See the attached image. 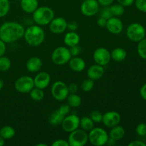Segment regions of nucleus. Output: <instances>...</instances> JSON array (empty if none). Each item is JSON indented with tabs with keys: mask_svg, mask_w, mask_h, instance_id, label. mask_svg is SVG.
Wrapping results in <instances>:
<instances>
[{
	"mask_svg": "<svg viewBox=\"0 0 146 146\" xmlns=\"http://www.w3.org/2000/svg\"><path fill=\"white\" fill-rule=\"evenodd\" d=\"M36 146H47V144H46V143H38V144H36Z\"/></svg>",
	"mask_w": 146,
	"mask_h": 146,
	"instance_id": "obj_51",
	"label": "nucleus"
},
{
	"mask_svg": "<svg viewBox=\"0 0 146 146\" xmlns=\"http://www.w3.org/2000/svg\"><path fill=\"white\" fill-rule=\"evenodd\" d=\"M25 28L16 21H6L0 26V39L6 44H11L24 37Z\"/></svg>",
	"mask_w": 146,
	"mask_h": 146,
	"instance_id": "obj_1",
	"label": "nucleus"
},
{
	"mask_svg": "<svg viewBox=\"0 0 146 146\" xmlns=\"http://www.w3.org/2000/svg\"><path fill=\"white\" fill-rule=\"evenodd\" d=\"M32 19L36 24L38 26L48 25L55 17L54 11L51 7L46 6L38 7L32 13Z\"/></svg>",
	"mask_w": 146,
	"mask_h": 146,
	"instance_id": "obj_3",
	"label": "nucleus"
},
{
	"mask_svg": "<svg viewBox=\"0 0 146 146\" xmlns=\"http://www.w3.org/2000/svg\"><path fill=\"white\" fill-rule=\"evenodd\" d=\"M140 94H141V98L143 100L146 101V84H144L140 90Z\"/></svg>",
	"mask_w": 146,
	"mask_h": 146,
	"instance_id": "obj_48",
	"label": "nucleus"
},
{
	"mask_svg": "<svg viewBox=\"0 0 146 146\" xmlns=\"http://www.w3.org/2000/svg\"><path fill=\"white\" fill-rule=\"evenodd\" d=\"M137 51H138V55L143 59L146 60V38H143L140 41L137 46Z\"/></svg>",
	"mask_w": 146,
	"mask_h": 146,
	"instance_id": "obj_32",
	"label": "nucleus"
},
{
	"mask_svg": "<svg viewBox=\"0 0 146 146\" xmlns=\"http://www.w3.org/2000/svg\"><path fill=\"white\" fill-rule=\"evenodd\" d=\"M48 28L53 34H63L67 29V21L63 17H54L48 24Z\"/></svg>",
	"mask_w": 146,
	"mask_h": 146,
	"instance_id": "obj_13",
	"label": "nucleus"
},
{
	"mask_svg": "<svg viewBox=\"0 0 146 146\" xmlns=\"http://www.w3.org/2000/svg\"><path fill=\"white\" fill-rule=\"evenodd\" d=\"M118 4H121L124 7H128L132 5L135 0H116Z\"/></svg>",
	"mask_w": 146,
	"mask_h": 146,
	"instance_id": "obj_43",
	"label": "nucleus"
},
{
	"mask_svg": "<svg viewBox=\"0 0 146 146\" xmlns=\"http://www.w3.org/2000/svg\"><path fill=\"white\" fill-rule=\"evenodd\" d=\"M128 146H146V143L141 141H133L128 144Z\"/></svg>",
	"mask_w": 146,
	"mask_h": 146,
	"instance_id": "obj_47",
	"label": "nucleus"
},
{
	"mask_svg": "<svg viewBox=\"0 0 146 146\" xmlns=\"http://www.w3.org/2000/svg\"><path fill=\"white\" fill-rule=\"evenodd\" d=\"M66 99L67 103L71 108H78L81 104V98L76 94H69Z\"/></svg>",
	"mask_w": 146,
	"mask_h": 146,
	"instance_id": "obj_26",
	"label": "nucleus"
},
{
	"mask_svg": "<svg viewBox=\"0 0 146 146\" xmlns=\"http://www.w3.org/2000/svg\"><path fill=\"white\" fill-rule=\"evenodd\" d=\"M99 9L100 5L97 0L83 1L81 5V12L85 17H94L96 14H98Z\"/></svg>",
	"mask_w": 146,
	"mask_h": 146,
	"instance_id": "obj_11",
	"label": "nucleus"
},
{
	"mask_svg": "<svg viewBox=\"0 0 146 146\" xmlns=\"http://www.w3.org/2000/svg\"><path fill=\"white\" fill-rule=\"evenodd\" d=\"M5 144V139L0 135V146H3Z\"/></svg>",
	"mask_w": 146,
	"mask_h": 146,
	"instance_id": "obj_49",
	"label": "nucleus"
},
{
	"mask_svg": "<svg viewBox=\"0 0 146 146\" xmlns=\"http://www.w3.org/2000/svg\"><path fill=\"white\" fill-rule=\"evenodd\" d=\"M107 24V19L105 18H103V17H99V18L97 20V24H98V27H100L101 28H106V26Z\"/></svg>",
	"mask_w": 146,
	"mask_h": 146,
	"instance_id": "obj_44",
	"label": "nucleus"
},
{
	"mask_svg": "<svg viewBox=\"0 0 146 146\" xmlns=\"http://www.w3.org/2000/svg\"><path fill=\"white\" fill-rule=\"evenodd\" d=\"M136 133L139 136H145L146 135V124L144 123L138 124L135 128Z\"/></svg>",
	"mask_w": 146,
	"mask_h": 146,
	"instance_id": "obj_36",
	"label": "nucleus"
},
{
	"mask_svg": "<svg viewBox=\"0 0 146 146\" xmlns=\"http://www.w3.org/2000/svg\"><path fill=\"white\" fill-rule=\"evenodd\" d=\"M134 3L140 11L146 13V0H135Z\"/></svg>",
	"mask_w": 146,
	"mask_h": 146,
	"instance_id": "obj_37",
	"label": "nucleus"
},
{
	"mask_svg": "<svg viewBox=\"0 0 146 146\" xmlns=\"http://www.w3.org/2000/svg\"><path fill=\"white\" fill-rule=\"evenodd\" d=\"M101 7H110L111 4H113L115 0H97Z\"/></svg>",
	"mask_w": 146,
	"mask_h": 146,
	"instance_id": "obj_42",
	"label": "nucleus"
},
{
	"mask_svg": "<svg viewBox=\"0 0 146 146\" xmlns=\"http://www.w3.org/2000/svg\"><path fill=\"white\" fill-rule=\"evenodd\" d=\"M34 87V78L30 76H22L16 80L14 88L16 91L21 94H27Z\"/></svg>",
	"mask_w": 146,
	"mask_h": 146,
	"instance_id": "obj_9",
	"label": "nucleus"
},
{
	"mask_svg": "<svg viewBox=\"0 0 146 146\" xmlns=\"http://www.w3.org/2000/svg\"><path fill=\"white\" fill-rule=\"evenodd\" d=\"M42 60L38 56H32L28 59L26 64L27 71L31 73H36L41 70L42 67Z\"/></svg>",
	"mask_w": 146,
	"mask_h": 146,
	"instance_id": "obj_19",
	"label": "nucleus"
},
{
	"mask_svg": "<svg viewBox=\"0 0 146 146\" xmlns=\"http://www.w3.org/2000/svg\"><path fill=\"white\" fill-rule=\"evenodd\" d=\"M98 12H100V17L106 19L107 20L111 18V17H113L112 15L111 10H110L109 7H103V8L101 10L99 9Z\"/></svg>",
	"mask_w": 146,
	"mask_h": 146,
	"instance_id": "obj_35",
	"label": "nucleus"
},
{
	"mask_svg": "<svg viewBox=\"0 0 146 146\" xmlns=\"http://www.w3.org/2000/svg\"><path fill=\"white\" fill-rule=\"evenodd\" d=\"M94 123H95L91 120L90 117L84 116L80 118V126L81 129L84 130L85 131L89 132L91 129L94 128Z\"/></svg>",
	"mask_w": 146,
	"mask_h": 146,
	"instance_id": "obj_27",
	"label": "nucleus"
},
{
	"mask_svg": "<svg viewBox=\"0 0 146 146\" xmlns=\"http://www.w3.org/2000/svg\"><path fill=\"white\" fill-rule=\"evenodd\" d=\"M90 118L94 123H101L102 121L103 114L99 111H94L90 114Z\"/></svg>",
	"mask_w": 146,
	"mask_h": 146,
	"instance_id": "obj_34",
	"label": "nucleus"
},
{
	"mask_svg": "<svg viewBox=\"0 0 146 146\" xmlns=\"http://www.w3.org/2000/svg\"><path fill=\"white\" fill-rule=\"evenodd\" d=\"M52 146H69L68 141L64 139H58L54 141L51 144Z\"/></svg>",
	"mask_w": 146,
	"mask_h": 146,
	"instance_id": "obj_41",
	"label": "nucleus"
},
{
	"mask_svg": "<svg viewBox=\"0 0 146 146\" xmlns=\"http://www.w3.org/2000/svg\"><path fill=\"white\" fill-rule=\"evenodd\" d=\"M109 8L113 17H121L124 14V12H125V7L123 5H121V4H118V3L111 4L109 7Z\"/></svg>",
	"mask_w": 146,
	"mask_h": 146,
	"instance_id": "obj_29",
	"label": "nucleus"
},
{
	"mask_svg": "<svg viewBox=\"0 0 146 146\" xmlns=\"http://www.w3.org/2000/svg\"><path fill=\"white\" fill-rule=\"evenodd\" d=\"M145 29L139 23H132L126 29V36L133 42H139L145 37Z\"/></svg>",
	"mask_w": 146,
	"mask_h": 146,
	"instance_id": "obj_6",
	"label": "nucleus"
},
{
	"mask_svg": "<svg viewBox=\"0 0 146 146\" xmlns=\"http://www.w3.org/2000/svg\"><path fill=\"white\" fill-rule=\"evenodd\" d=\"M69 51L72 56H78V54L81 53V47H80L79 46L76 45V46H74L70 47Z\"/></svg>",
	"mask_w": 146,
	"mask_h": 146,
	"instance_id": "obj_39",
	"label": "nucleus"
},
{
	"mask_svg": "<svg viewBox=\"0 0 146 146\" xmlns=\"http://www.w3.org/2000/svg\"><path fill=\"white\" fill-rule=\"evenodd\" d=\"M80 36L78 35V33L76 31H71L66 33L64 38V43L67 47H71L74 46L78 45L80 43Z\"/></svg>",
	"mask_w": 146,
	"mask_h": 146,
	"instance_id": "obj_20",
	"label": "nucleus"
},
{
	"mask_svg": "<svg viewBox=\"0 0 146 146\" xmlns=\"http://www.w3.org/2000/svg\"><path fill=\"white\" fill-rule=\"evenodd\" d=\"M72 57L69 48L66 46H58L53 51L51 54V61L54 64L58 66L65 65L68 64Z\"/></svg>",
	"mask_w": 146,
	"mask_h": 146,
	"instance_id": "obj_5",
	"label": "nucleus"
},
{
	"mask_svg": "<svg viewBox=\"0 0 146 146\" xmlns=\"http://www.w3.org/2000/svg\"><path fill=\"white\" fill-rule=\"evenodd\" d=\"M125 129H124L123 127L119 125V124H118V125L111 128L108 135H109L110 139L114 141H120L123 138L124 135H125Z\"/></svg>",
	"mask_w": 146,
	"mask_h": 146,
	"instance_id": "obj_22",
	"label": "nucleus"
},
{
	"mask_svg": "<svg viewBox=\"0 0 146 146\" xmlns=\"http://www.w3.org/2000/svg\"><path fill=\"white\" fill-rule=\"evenodd\" d=\"M7 51V46L6 43L4 42L1 39H0V56H2L5 54Z\"/></svg>",
	"mask_w": 146,
	"mask_h": 146,
	"instance_id": "obj_46",
	"label": "nucleus"
},
{
	"mask_svg": "<svg viewBox=\"0 0 146 146\" xmlns=\"http://www.w3.org/2000/svg\"><path fill=\"white\" fill-rule=\"evenodd\" d=\"M44 96H45V94H44V90L36 88V87H34L29 92L30 98L34 101H42L44 98Z\"/></svg>",
	"mask_w": 146,
	"mask_h": 146,
	"instance_id": "obj_28",
	"label": "nucleus"
},
{
	"mask_svg": "<svg viewBox=\"0 0 146 146\" xmlns=\"http://www.w3.org/2000/svg\"><path fill=\"white\" fill-rule=\"evenodd\" d=\"M111 59L115 62H122L126 58L127 52L123 48L116 47L113 48L111 52Z\"/></svg>",
	"mask_w": 146,
	"mask_h": 146,
	"instance_id": "obj_23",
	"label": "nucleus"
},
{
	"mask_svg": "<svg viewBox=\"0 0 146 146\" xmlns=\"http://www.w3.org/2000/svg\"><path fill=\"white\" fill-rule=\"evenodd\" d=\"M93 59L95 64L105 66L111 61V52L105 47H99L94 51Z\"/></svg>",
	"mask_w": 146,
	"mask_h": 146,
	"instance_id": "obj_10",
	"label": "nucleus"
},
{
	"mask_svg": "<svg viewBox=\"0 0 146 146\" xmlns=\"http://www.w3.org/2000/svg\"><path fill=\"white\" fill-rule=\"evenodd\" d=\"M16 134L15 129L10 125H5L0 128V135L5 140H9L14 138Z\"/></svg>",
	"mask_w": 146,
	"mask_h": 146,
	"instance_id": "obj_25",
	"label": "nucleus"
},
{
	"mask_svg": "<svg viewBox=\"0 0 146 146\" xmlns=\"http://www.w3.org/2000/svg\"><path fill=\"white\" fill-rule=\"evenodd\" d=\"M67 29L71 31H76L78 29V24L76 21L67 22Z\"/></svg>",
	"mask_w": 146,
	"mask_h": 146,
	"instance_id": "obj_40",
	"label": "nucleus"
},
{
	"mask_svg": "<svg viewBox=\"0 0 146 146\" xmlns=\"http://www.w3.org/2000/svg\"><path fill=\"white\" fill-rule=\"evenodd\" d=\"M88 133L84 130L78 128L69 133L68 138L69 146H84L88 143Z\"/></svg>",
	"mask_w": 146,
	"mask_h": 146,
	"instance_id": "obj_8",
	"label": "nucleus"
},
{
	"mask_svg": "<svg viewBox=\"0 0 146 146\" xmlns=\"http://www.w3.org/2000/svg\"><path fill=\"white\" fill-rule=\"evenodd\" d=\"M34 87L44 90L49 86L51 83V76L45 71L39 72L34 78Z\"/></svg>",
	"mask_w": 146,
	"mask_h": 146,
	"instance_id": "obj_16",
	"label": "nucleus"
},
{
	"mask_svg": "<svg viewBox=\"0 0 146 146\" xmlns=\"http://www.w3.org/2000/svg\"><path fill=\"white\" fill-rule=\"evenodd\" d=\"M106 28L111 34L117 35L121 34L123 30V24L118 17H112L107 20Z\"/></svg>",
	"mask_w": 146,
	"mask_h": 146,
	"instance_id": "obj_15",
	"label": "nucleus"
},
{
	"mask_svg": "<svg viewBox=\"0 0 146 146\" xmlns=\"http://www.w3.org/2000/svg\"><path fill=\"white\" fill-rule=\"evenodd\" d=\"M105 73V69L103 66L98 65V64H94L91 66L87 70V76L88 78L96 81L100 79L103 77Z\"/></svg>",
	"mask_w": 146,
	"mask_h": 146,
	"instance_id": "obj_17",
	"label": "nucleus"
},
{
	"mask_svg": "<svg viewBox=\"0 0 146 146\" xmlns=\"http://www.w3.org/2000/svg\"><path fill=\"white\" fill-rule=\"evenodd\" d=\"M88 141L94 146H103L108 143L109 135L105 129L94 127L88 133Z\"/></svg>",
	"mask_w": 146,
	"mask_h": 146,
	"instance_id": "obj_4",
	"label": "nucleus"
},
{
	"mask_svg": "<svg viewBox=\"0 0 146 146\" xmlns=\"http://www.w3.org/2000/svg\"><path fill=\"white\" fill-rule=\"evenodd\" d=\"M46 34L44 29L37 24L31 25L25 29L24 37L27 44L31 46H38L44 43Z\"/></svg>",
	"mask_w": 146,
	"mask_h": 146,
	"instance_id": "obj_2",
	"label": "nucleus"
},
{
	"mask_svg": "<svg viewBox=\"0 0 146 146\" xmlns=\"http://www.w3.org/2000/svg\"><path fill=\"white\" fill-rule=\"evenodd\" d=\"M68 66L72 71L75 72H81L86 68V61L79 56H72L68 61Z\"/></svg>",
	"mask_w": 146,
	"mask_h": 146,
	"instance_id": "obj_18",
	"label": "nucleus"
},
{
	"mask_svg": "<svg viewBox=\"0 0 146 146\" xmlns=\"http://www.w3.org/2000/svg\"><path fill=\"white\" fill-rule=\"evenodd\" d=\"M68 91H69V94H76L78 91V85L76 84H69L68 86Z\"/></svg>",
	"mask_w": 146,
	"mask_h": 146,
	"instance_id": "obj_45",
	"label": "nucleus"
},
{
	"mask_svg": "<svg viewBox=\"0 0 146 146\" xmlns=\"http://www.w3.org/2000/svg\"><path fill=\"white\" fill-rule=\"evenodd\" d=\"M20 7L27 14H32L38 7V0H21Z\"/></svg>",
	"mask_w": 146,
	"mask_h": 146,
	"instance_id": "obj_21",
	"label": "nucleus"
},
{
	"mask_svg": "<svg viewBox=\"0 0 146 146\" xmlns=\"http://www.w3.org/2000/svg\"><path fill=\"white\" fill-rule=\"evenodd\" d=\"M4 85V81H3V80L0 79V91H1V90L3 88Z\"/></svg>",
	"mask_w": 146,
	"mask_h": 146,
	"instance_id": "obj_50",
	"label": "nucleus"
},
{
	"mask_svg": "<svg viewBox=\"0 0 146 146\" xmlns=\"http://www.w3.org/2000/svg\"><path fill=\"white\" fill-rule=\"evenodd\" d=\"M11 66V61L8 57L0 56V71L1 72H6L10 69Z\"/></svg>",
	"mask_w": 146,
	"mask_h": 146,
	"instance_id": "obj_30",
	"label": "nucleus"
},
{
	"mask_svg": "<svg viewBox=\"0 0 146 146\" xmlns=\"http://www.w3.org/2000/svg\"><path fill=\"white\" fill-rule=\"evenodd\" d=\"M51 92L53 98L58 101L66 100L69 94L68 86L61 81H57L52 84Z\"/></svg>",
	"mask_w": 146,
	"mask_h": 146,
	"instance_id": "obj_7",
	"label": "nucleus"
},
{
	"mask_svg": "<svg viewBox=\"0 0 146 146\" xmlns=\"http://www.w3.org/2000/svg\"><path fill=\"white\" fill-rule=\"evenodd\" d=\"M94 81L91 79V78H88V79L84 80L82 82L81 86V88L84 92H90L92 91L94 88Z\"/></svg>",
	"mask_w": 146,
	"mask_h": 146,
	"instance_id": "obj_33",
	"label": "nucleus"
},
{
	"mask_svg": "<svg viewBox=\"0 0 146 146\" xmlns=\"http://www.w3.org/2000/svg\"><path fill=\"white\" fill-rule=\"evenodd\" d=\"M61 125L65 132L71 133L79 128L80 118L76 114H68L64 117Z\"/></svg>",
	"mask_w": 146,
	"mask_h": 146,
	"instance_id": "obj_12",
	"label": "nucleus"
},
{
	"mask_svg": "<svg viewBox=\"0 0 146 146\" xmlns=\"http://www.w3.org/2000/svg\"><path fill=\"white\" fill-rule=\"evenodd\" d=\"M121 115L116 111H108L103 114V118L101 122L105 126L108 128H112L118 125L121 122Z\"/></svg>",
	"mask_w": 146,
	"mask_h": 146,
	"instance_id": "obj_14",
	"label": "nucleus"
},
{
	"mask_svg": "<svg viewBox=\"0 0 146 146\" xmlns=\"http://www.w3.org/2000/svg\"><path fill=\"white\" fill-rule=\"evenodd\" d=\"M64 115H63L61 113L58 111V110H56V111H53L49 115L48 118V122L51 125L54 126H58V125H61L62 123L63 120L64 118Z\"/></svg>",
	"mask_w": 146,
	"mask_h": 146,
	"instance_id": "obj_24",
	"label": "nucleus"
},
{
	"mask_svg": "<svg viewBox=\"0 0 146 146\" xmlns=\"http://www.w3.org/2000/svg\"><path fill=\"white\" fill-rule=\"evenodd\" d=\"M82 1H86V0H82Z\"/></svg>",
	"mask_w": 146,
	"mask_h": 146,
	"instance_id": "obj_52",
	"label": "nucleus"
},
{
	"mask_svg": "<svg viewBox=\"0 0 146 146\" xmlns=\"http://www.w3.org/2000/svg\"><path fill=\"white\" fill-rule=\"evenodd\" d=\"M10 10L9 0H0V18L4 17Z\"/></svg>",
	"mask_w": 146,
	"mask_h": 146,
	"instance_id": "obj_31",
	"label": "nucleus"
},
{
	"mask_svg": "<svg viewBox=\"0 0 146 146\" xmlns=\"http://www.w3.org/2000/svg\"><path fill=\"white\" fill-rule=\"evenodd\" d=\"M58 110L63 115L66 116V115H68V114L70 113V111H71V107L69 106V105H68V104H63V105H61V106L58 108Z\"/></svg>",
	"mask_w": 146,
	"mask_h": 146,
	"instance_id": "obj_38",
	"label": "nucleus"
}]
</instances>
